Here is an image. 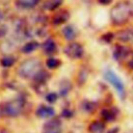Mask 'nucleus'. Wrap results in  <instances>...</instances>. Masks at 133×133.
<instances>
[{
	"instance_id": "1",
	"label": "nucleus",
	"mask_w": 133,
	"mask_h": 133,
	"mask_svg": "<svg viewBox=\"0 0 133 133\" xmlns=\"http://www.w3.org/2000/svg\"><path fill=\"white\" fill-rule=\"evenodd\" d=\"M133 15V9L128 2L117 3L111 10V20L115 25H123L129 21Z\"/></svg>"
},
{
	"instance_id": "2",
	"label": "nucleus",
	"mask_w": 133,
	"mask_h": 133,
	"mask_svg": "<svg viewBox=\"0 0 133 133\" xmlns=\"http://www.w3.org/2000/svg\"><path fill=\"white\" fill-rule=\"evenodd\" d=\"M41 71V63L37 59H28L21 63L18 73L22 78H32Z\"/></svg>"
},
{
	"instance_id": "3",
	"label": "nucleus",
	"mask_w": 133,
	"mask_h": 133,
	"mask_svg": "<svg viewBox=\"0 0 133 133\" xmlns=\"http://www.w3.org/2000/svg\"><path fill=\"white\" fill-rule=\"evenodd\" d=\"M23 107V103L19 100H15V101H10L8 103L3 104L0 109L2 112L5 113V115H9V116H15L18 115Z\"/></svg>"
},
{
	"instance_id": "4",
	"label": "nucleus",
	"mask_w": 133,
	"mask_h": 133,
	"mask_svg": "<svg viewBox=\"0 0 133 133\" xmlns=\"http://www.w3.org/2000/svg\"><path fill=\"white\" fill-rule=\"evenodd\" d=\"M105 79L113 85V87L118 91L119 96L123 98L124 95H125V88H124V85H123V82L121 81V79L111 71H106L105 72Z\"/></svg>"
},
{
	"instance_id": "5",
	"label": "nucleus",
	"mask_w": 133,
	"mask_h": 133,
	"mask_svg": "<svg viewBox=\"0 0 133 133\" xmlns=\"http://www.w3.org/2000/svg\"><path fill=\"white\" fill-rule=\"evenodd\" d=\"M64 53L71 58H80L83 55V48L78 43H71L64 48Z\"/></svg>"
},
{
	"instance_id": "6",
	"label": "nucleus",
	"mask_w": 133,
	"mask_h": 133,
	"mask_svg": "<svg viewBox=\"0 0 133 133\" xmlns=\"http://www.w3.org/2000/svg\"><path fill=\"white\" fill-rule=\"evenodd\" d=\"M130 54V49L125 47V46H117L115 49H114V52H113V56L116 60L121 61V60H124L126 59Z\"/></svg>"
},
{
	"instance_id": "7",
	"label": "nucleus",
	"mask_w": 133,
	"mask_h": 133,
	"mask_svg": "<svg viewBox=\"0 0 133 133\" xmlns=\"http://www.w3.org/2000/svg\"><path fill=\"white\" fill-rule=\"evenodd\" d=\"M54 114V110L53 108L49 107V106H45V105H42L37 108L36 110V115L38 117H42V118H46V117H50V116H53Z\"/></svg>"
},
{
	"instance_id": "8",
	"label": "nucleus",
	"mask_w": 133,
	"mask_h": 133,
	"mask_svg": "<svg viewBox=\"0 0 133 133\" xmlns=\"http://www.w3.org/2000/svg\"><path fill=\"white\" fill-rule=\"evenodd\" d=\"M117 38L125 43L133 42V29H125L117 33Z\"/></svg>"
},
{
	"instance_id": "9",
	"label": "nucleus",
	"mask_w": 133,
	"mask_h": 133,
	"mask_svg": "<svg viewBox=\"0 0 133 133\" xmlns=\"http://www.w3.org/2000/svg\"><path fill=\"white\" fill-rule=\"evenodd\" d=\"M68 19H69V12L66 10H60L58 14H56L53 17L52 22L54 25H60V24L64 23Z\"/></svg>"
},
{
	"instance_id": "10",
	"label": "nucleus",
	"mask_w": 133,
	"mask_h": 133,
	"mask_svg": "<svg viewBox=\"0 0 133 133\" xmlns=\"http://www.w3.org/2000/svg\"><path fill=\"white\" fill-rule=\"evenodd\" d=\"M88 130L90 133H103L105 130V125L100 121H95L89 125Z\"/></svg>"
},
{
	"instance_id": "11",
	"label": "nucleus",
	"mask_w": 133,
	"mask_h": 133,
	"mask_svg": "<svg viewBox=\"0 0 133 133\" xmlns=\"http://www.w3.org/2000/svg\"><path fill=\"white\" fill-rule=\"evenodd\" d=\"M43 49H44L45 53H47V54H52V53H54L55 50H56L55 43H54L52 39H47V41L43 44Z\"/></svg>"
},
{
	"instance_id": "12",
	"label": "nucleus",
	"mask_w": 133,
	"mask_h": 133,
	"mask_svg": "<svg viewBox=\"0 0 133 133\" xmlns=\"http://www.w3.org/2000/svg\"><path fill=\"white\" fill-rule=\"evenodd\" d=\"M102 117L107 121V122H112L114 121L115 116H116V113L114 111V109H103L102 113H101Z\"/></svg>"
},
{
	"instance_id": "13",
	"label": "nucleus",
	"mask_w": 133,
	"mask_h": 133,
	"mask_svg": "<svg viewBox=\"0 0 133 133\" xmlns=\"http://www.w3.org/2000/svg\"><path fill=\"white\" fill-rule=\"evenodd\" d=\"M62 3V0H47L44 4V7L48 10H54L56 9L60 4Z\"/></svg>"
},
{
	"instance_id": "14",
	"label": "nucleus",
	"mask_w": 133,
	"mask_h": 133,
	"mask_svg": "<svg viewBox=\"0 0 133 133\" xmlns=\"http://www.w3.org/2000/svg\"><path fill=\"white\" fill-rule=\"evenodd\" d=\"M62 33H63V35L66 39H73L76 36V32H75V30L73 29L72 26H66L62 30Z\"/></svg>"
},
{
	"instance_id": "15",
	"label": "nucleus",
	"mask_w": 133,
	"mask_h": 133,
	"mask_svg": "<svg viewBox=\"0 0 133 133\" xmlns=\"http://www.w3.org/2000/svg\"><path fill=\"white\" fill-rule=\"evenodd\" d=\"M37 47H38V44L36 42H30V43L25 44V46L22 48V51H23V53H30V52L34 51Z\"/></svg>"
},
{
	"instance_id": "16",
	"label": "nucleus",
	"mask_w": 133,
	"mask_h": 133,
	"mask_svg": "<svg viewBox=\"0 0 133 133\" xmlns=\"http://www.w3.org/2000/svg\"><path fill=\"white\" fill-rule=\"evenodd\" d=\"M38 0H17V3L22 7H32L36 5Z\"/></svg>"
},
{
	"instance_id": "17",
	"label": "nucleus",
	"mask_w": 133,
	"mask_h": 133,
	"mask_svg": "<svg viewBox=\"0 0 133 133\" xmlns=\"http://www.w3.org/2000/svg\"><path fill=\"white\" fill-rule=\"evenodd\" d=\"M15 62V58L11 57V56H5L1 59V64L4 66V68H8V66H11Z\"/></svg>"
},
{
	"instance_id": "18",
	"label": "nucleus",
	"mask_w": 133,
	"mask_h": 133,
	"mask_svg": "<svg viewBox=\"0 0 133 133\" xmlns=\"http://www.w3.org/2000/svg\"><path fill=\"white\" fill-rule=\"evenodd\" d=\"M83 108L85 109V111L87 112H92L96 110L97 108V104L94 103V102H89V101H86L83 103Z\"/></svg>"
},
{
	"instance_id": "19",
	"label": "nucleus",
	"mask_w": 133,
	"mask_h": 133,
	"mask_svg": "<svg viewBox=\"0 0 133 133\" xmlns=\"http://www.w3.org/2000/svg\"><path fill=\"white\" fill-rule=\"evenodd\" d=\"M60 64V61L56 58H49L47 60V66L49 69H55Z\"/></svg>"
},
{
	"instance_id": "20",
	"label": "nucleus",
	"mask_w": 133,
	"mask_h": 133,
	"mask_svg": "<svg viewBox=\"0 0 133 133\" xmlns=\"http://www.w3.org/2000/svg\"><path fill=\"white\" fill-rule=\"evenodd\" d=\"M56 99H57V95L55 92H51V94H49L47 96V100L49 102H51V103H54L56 101Z\"/></svg>"
},
{
	"instance_id": "21",
	"label": "nucleus",
	"mask_w": 133,
	"mask_h": 133,
	"mask_svg": "<svg viewBox=\"0 0 133 133\" xmlns=\"http://www.w3.org/2000/svg\"><path fill=\"white\" fill-rule=\"evenodd\" d=\"M101 4H103V5H107V4H109V3H111L112 2V0H98Z\"/></svg>"
},
{
	"instance_id": "22",
	"label": "nucleus",
	"mask_w": 133,
	"mask_h": 133,
	"mask_svg": "<svg viewBox=\"0 0 133 133\" xmlns=\"http://www.w3.org/2000/svg\"><path fill=\"white\" fill-rule=\"evenodd\" d=\"M117 131H118V129L115 128V129H113V130H110L108 133H117Z\"/></svg>"
},
{
	"instance_id": "23",
	"label": "nucleus",
	"mask_w": 133,
	"mask_h": 133,
	"mask_svg": "<svg viewBox=\"0 0 133 133\" xmlns=\"http://www.w3.org/2000/svg\"><path fill=\"white\" fill-rule=\"evenodd\" d=\"M128 65H129L130 68H133V58H132V59L129 61V64H128Z\"/></svg>"
},
{
	"instance_id": "24",
	"label": "nucleus",
	"mask_w": 133,
	"mask_h": 133,
	"mask_svg": "<svg viewBox=\"0 0 133 133\" xmlns=\"http://www.w3.org/2000/svg\"><path fill=\"white\" fill-rule=\"evenodd\" d=\"M2 18H3V15H2V12H1V11H0V21H1V20H2Z\"/></svg>"
}]
</instances>
